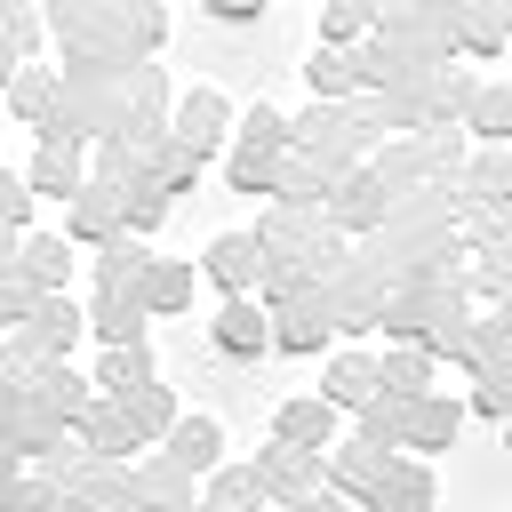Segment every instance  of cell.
Returning a JSON list of instances; mask_svg holds the SVG:
<instances>
[{
	"instance_id": "603a6c76",
	"label": "cell",
	"mask_w": 512,
	"mask_h": 512,
	"mask_svg": "<svg viewBox=\"0 0 512 512\" xmlns=\"http://www.w3.org/2000/svg\"><path fill=\"white\" fill-rule=\"evenodd\" d=\"M320 336H328V320H320V312H288V328H280V344H288V352H312Z\"/></svg>"
},
{
	"instance_id": "8fae6325",
	"label": "cell",
	"mask_w": 512,
	"mask_h": 512,
	"mask_svg": "<svg viewBox=\"0 0 512 512\" xmlns=\"http://www.w3.org/2000/svg\"><path fill=\"white\" fill-rule=\"evenodd\" d=\"M216 120H224V96H208V88H192V96L176 104V144H192V152H200V144L216 136Z\"/></svg>"
},
{
	"instance_id": "d4e9b609",
	"label": "cell",
	"mask_w": 512,
	"mask_h": 512,
	"mask_svg": "<svg viewBox=\"0 0 512 512\" xmlns=\"http://www.w3.org/2000/svg\"><path fill=\"white\" fill-rule=\"evenodd\" d=\"M8 512H64V496H56V488H40V480H32V488L16 480V488H8Z\"/></svg>"
},
{
	"instance_id": "ac0fdd59",
	"label": "cell",
	"mask_w": 512,
	"mask_h": 512,
	"mask_svg": "<svg viewBox=\"0 0 512 512\" xmlns=\"http://www.w3.org/2000/svg\"><path fill=\"white\" fill-rule=\"evenodd\" d=\"M24 264H32V280H40V288H56V280L72 272V248H64V240H32V248H24Z\"/></svg>"
},
{
	"instance_id": "5bb4252c",
	"label": "cell",
	"mask_w": 512,
	"mask_h": 512,
	"mask_svg": "<svg viewBox=\"0 0 512 512\" xmlns=\"http://www.w3.org/2000/svg\"><path fill=\"white\" fill-rule=\"evenodd\" d=\"M88 440H96L104 456H120V448H136V424H128V408H120V400H104V408H88Z\"/></svg>"
},
{
	"instance_id": "3957f363",
	"label": "cell",
	"mask_w": 512,
	"mask_h": 512,
	"mask_svg": "<svg viewBox=\"0 0 512 512\" xmlns=\"http://www.w3.org/2000/svg\"><path fill=\"white\" fill-rule=\"evenodd\" d=\"M280 440L320 456V448L336 440V400H288V408H280Z\"/></svg>"
},
{
	"instance_id": "52a82bcc",
	"label": "cell",
	"mask_w": 512,
	"mask_h": 512,
	"mask_svg": "<svg viewBox=\"0 0 512 512\" xmlns=\"http://www.w3.org/2000/svg\"><path fill=\"white\" fill-rule=\"evenodd\" d=\"M136 304H144V312H184V304H192V272H184V264H144Z\"/></svg>"
},
{
	"instance_id": "9a60e30c",
	"label": "cell",
	"mask_w": 512,
	"mask_h": 512,
	"mask_svg": "<svg viewBox=\"0 0 512 512\" xmlns=\"http://www.w3.org/2000/svg\"><path fill=\"white\" fill-rule=\"evenodd\" d=\"M288 144V120L272 112V104H248V120H240V152H280Z\"/></svg>"
},
{
	"instance_id": "ffe728a7",
	"label": "cell",
	"mask_w": 512,
	"mask_h": 512,
	"mask_svg": "<svg viewBox=\"0 0 512 512\" xmlns=\"http://www.w3.org/2000/svg\"><path fill=\"white\" fill-rule=\"evenodd\" d=\"M48 104H56V80H48V72H24V80H16V112H24V120H40Z\"/></svg>"
},
{
	"instance_id": "4316f807",
	"label": "cell",
	"mask_w": 512,
	"mask_h": 512,
	"mask_svg": "<svg viewBox=\"0 0 512 512\" xmlns=\"http://www.w3.org/2000/svg\"><path fill=\"white\" fill-rule=\"evenodd\" d=\"M24 208H32L24 176H8V168H0V216H8V224H24Z\"/></svg>"
},
{
	"instance_id": "6da1fadb",
	"label": "cell",
	"mask_w": 512,
	"mask_h": 512,
	"mask_svg": "<svg viewBox=\"0 0 512 512\" xmlns=\"http://www.w3.org/2000/svg\"><path fill=\"white\" fill-rule=\"evenodd\" d=\"M264 272H272V256H264L256 232H216V248H208V280H224L232 296H248Z\"/></svg>"
},
{
	"instance_id": "30bf717a",
	"label": "cell",
	"mask_w": 512,
	"mask_h": 512,
	"mask_svg": "<svg viewBox=\"0 0 512 512\" xmlns=\"http://www.w3.org/2000/svg\"><path fill=\"white\" fill-rule=\"evenodd\" d=\"M96 384H104L112 400H128V392H144V384H152V360H144V344H120V352H104V368H96Z\"/></svg>"
},
{
	"instance_id": "7a4b0ae2",
	"label": "cell",
	"mask_w": 512,
	"mask_h": 512,
	"mask_svg": "<svg viewBox=\"0 0 512 512\" xmlns=\"http://www.w3.org/2000/svg\"><path fill=\"white\" fill-rule=\"evenodd\" d=\"M208 336H216V352H264V344H272L264 304H248V296H232V304L208 320Z\"/></svg>"
},
{
	"instance_id": "484cf974",
	"label": "cell",
	"mask_w": 512,
	"mask_h": 512,
	"mask_svg": "<svg viewBox=\"0 0 512 512\" xmlns=\"http://www.w3.org/2000/svg\"><path fill=\"white\" fill-rule=\"evenodd\" d=\"M504 112H512V104H504V96L488 88V96L472 104V128H480V136H504Z\"/></svg>"
},
{
	"instance_id": "d6986e66",
	"label": "cell",
	"mask_w": 512,
	"mask_h": 512,
	"mask_svg": "<svg viewBox=\"0 0 512 512\" xmlns=\"http://www.w3.org/2000/svg\"><path fill=\"white\" fill-rule=\"evenodd\" d=\"M320 32H328L320 48H336V40H352V32H368V8H360V0H344V8H328V16H320Z\"/></svg>"
},
{
	"instance_id": "2e32d148",
	"label": "cell",
	"mask_w": 512,
	"mask_h": 512,
	"mask_svg": "<svg viewBox=\"0 0 512 512\" xmlns=\"http://www.w3.org/2000/svg\"><path fill=\"white\" fill-rule=\"evenodd\" d=\"M32 320H40V336H48V344H72V328H80L72 296H56V288H40V296H32Z\"/></svg>"
},
{
	"instance_id": "cb8c5ba5",
	"label": "cell",
	"mask_w": 512,
	"mask_h": 512,
	"mask_svg": "<svg viewBox=\"0 0 512 512\" xmlns=\"http://www.w3.org/2000/svg\"><path fill=\"white\" fill-rule=\"evenodd\" d=\"M160 208H168V192H160V184H136V200H128V224H136V232H152V224H160Z\"/></svg>"
},
{
	"instance_id": "277c9868",
	"label": "cell",
	"mask_w": 512,
	"mask_h": 512,
	"mask_svg": "<svg viewBox=\"0 0 512 512\" xmlns=\"http://www.w3.org/2000/svg\"><path fill=\"white\" fill-rule=\"evenodd\" d=\"M400 440H408V448H440V440H456V400L416 392V400H408V416H400Z\"/></svg>"
},
{
	"instance_id": "83f0119b",
	"label": "cell",
	"mask_w": 512,
	"mask_h": 512,
	"mask_svg": "<svg viewBox=\"0 0 512 512\" xmlns=\"http://www.w3.org/2000/svg\"><path fill=\"white\" fill-rule=\"evenodd\" d=\"M8 416H16V376L0 368V424H8Z\"/></svg>"
},
{
	"instance_id": "f1b7e54d",
	"label": "cell",
	"mask_w": 512,
	"mask_h": 512,
	"mask_svg": "<svg viewBox=\"0 0 512 512\" xmlns=\"http://www.w3.org/2000/svg\"><path fill=\"white\" fill-rule=\"evenodd\" d=\"M16 488V448H0V496Z\"/></svg>"
},
{
	"instance_id": "5b68a950",
	"label": "cell",
	"mask_w": 512,
	"mask_h": 512,
	"mask_svg": "<svg viewBox=\"0 0 512 512\" xmlns=\"http://www.w3.org/2000/svg\"><path fill=\"white\" fill-rule=\"evenodd\" d=\"M96 336L120 352V344H144V304H136V288H104V304H96Z\"/></svg>"
},
{
	"instance_id": "ba28073f",
	"label": "cell",
	"mask_w": 512,
	"mask_h": 512,
	"mask_svg": "<svg viewBox=\"0 0 512 512\" xmlns=\"http://www.w3.org/2000/svg\"><path fill=\"white\" fill-rule=\"evenodd\" d=\"M32 192H80V152H72V136H48V144H40Z\"/></svg>"
},
{
	"instance_id": "9c48e42d",
	"label": "cell",
	"mask_w": 512,
	"mask_h": 512,
	"mask_svg": "<svg viewBox=\"0 0 512 512\" xmlns=\"http://www.w3.org/2000/svg\"><path fill=\"white\" fill-rule=\"evenodd\" d=\"M328 400H336V408H368V400H376V360H368V352H344V360L328 368Z\"/></svg>"
},
{
	"instance_id": "7402d4cb",
	"label": "cell",
	"mask_w": 512,
	"mask_h": 512,
	"mask_svg": "<svg viewBox=\"0 0 512 512\" xmlns=\"http://www.w3.org/2000/svg\"><path fill=\"white\" fill-rule=\"evenodd\" d=\"M88 200H80V232H104L112 224V208H128V200H112V184H80Z\"/></svg>"
},
{
	"instance_id": "7c38bea8",
	"label": "cell",
	"mask_w": 512,
	"mask_h": 512,
	"mask_svg": "<svg viewBox=\"0 0 512 512\" xmlns=\"http://www.w3.org/2000/svg\"><path fill=\"white\" fill-rule=\"evenodd\" d=\"M424 376H432V360H424V352H392V360H376V392H392V400H416V392H424Z\"/></svg>"
},
{
	"instance_id": "4fadbf2b",
	"label": "cell",
	"mask_w": 512,
	"mask_h": 512,
	"mask_svg": "<svg viewBox=\"0 0 512 512\" xmlns=\"http://www.w3.org/2000/svg\"><path fill=\"white\" fill-rule=\"evenodd\" d=\"M304 80H312V96H344L352 88V56L344 48H312L304 56Z\"/></svg>"
},
{
	"instance_id": "8992f818",
	"label": "cell",
	"mask_w": 512,
	"mask_h": 512,
	"mask_svg": "<svg viewBox=\"0 0 512 512\" xmlns=\"http://www.w3.org/2000/svg\"><path fill=\"white\" fill-rule=\"evenodd\" d=\"M216 440H224L216 416H176V424H168V456H176L184 472H208V464H216Z\"/></svg>"
},
{
	"instance_id": "44dd1931",
	"label": "cell",
	"mask_w": 512,
	"mask_h": 512,
	"mask_svg": "<svg viewBox=\"0 0 512 512\" xmlns=\"http://www.w3.org/2000/svg\"><path fill=\"white\" fill-rule=\"evenodd\" d=\"M272 176H280V160H272V152H240V160H232V184H240V192H264Z\"/></svg>"
},
{
	"instance_id": "e0dca14e",
	"label": "cell",
	"mask_w": 512,
	"mask_h": 512,
	"mask_svg": "<svg viewBox=\"0 0 512 512\" xmlns=\"http://www.w3.org/2000/svg\"><path fill=\"white\" fill-rule=\"evenodd\" d=\"M120 408H128V424H136V440H144V432H168V424H176V408H168V392H160V384H144V392H128Z\"/></svg>"
}]
</instances>
